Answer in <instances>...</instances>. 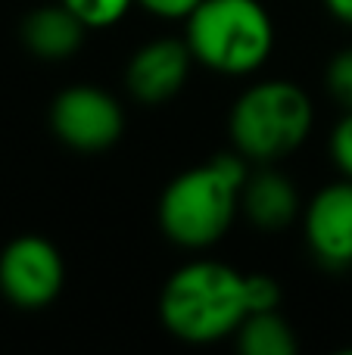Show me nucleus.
Returning <instances> with one entry per match:
<instances>
[{"instance_id":"nucleus-1","label":"nucleus","mask_w":352,"mask_h":355,"mask_svg":"<svg viewBox=\"0 0 352 355\" xmlns=\"http://www.w3.org/2000/svg\"><path fill=\"white\" fill-rule=\"evenodd\" d=\"M247 162L240 153H222L206 166L178 175L159 200V227L187 250L212 246L228 234L240 206Z\"/></svg>"},{"instance_id":"nucleus-2","label":"nucleus","mask_w":352,"mask_h":355,"mask_svg":"<svg viewBox=\"0 0 352 355\" xmlns=\"http://www.w3.org/2000/svg\"><path fill=\"white\" fill-rule=\"evenodd\" d=\"M249 315L247 275L222 262H191L166 281L159 318L184 343H215Z\"/></svg>"},{"instance_id":"nucleus-3","label":"nucleus","mask_w":352,"mask_h":355,"mask_svg":"<svg viewBox=\"0 0 352 355\" xmlns=\"http://www.w3.org/2000/svg\"><path fill=\"white\" fill-rule=\"evenodd\" d=\"M193 60L225 75H249L274 47V25L259 0H203L187 16Z\"/></svg>"},{"instance_id":"nucleus-4","label":"nucleus","mask_w":352,"mask_h":355,"mask_svg":"<svg viewBox=\"0 0 352 355\" xmlns=\"http://www.w3.org/2000/svg\"><path fill=\"white\" fill-rule=\"evenodd\" d=\"M312 122L309 94L290 81H262L243 91L231 110V141L243 159L274 162L303 147Z\"/></svg>"},{"instance_id":"nucleus-5","label":"nucleus","mask_w":352,"mask_h":355,"mask_svg":"<svg viewBox=\"0 0 352 355\" xmlns=\"http://www.w3.org/2000/svg\"><path fill=\"white\" fill-rule=\"evenodd\" d=\"M50 125L66 147L81 150V153H97L122 137L125 116L112 94L91 85H75L53 100Z\"/></svg>"},{"instance_id":"nucleus-6","label":"nucleus","mask_w":352,"mask_h":355,"mask_svg":"<svg viewBox=\"0 0 352 355\" xmlns=\"http://www.w3.org/2000/svg\"><path fill=\"white\" fill-rule=\"evenodd\" d=\"M62 259L44 237L25 234L0 252V293L16 309H44L62 290Z\"/></svg>"},{"instance_id":"nucleus-7","label":"nucleus","mask_w":352,"mask_h":355,"mask_svg":"<svg viewBox=\"0 0 352 355\" xmlns=\"http://www.w3.org/2000/svg\"><path fill=\"white\" fill-rule=\"evenodd\" d=\"M306 240L328 268L352 265V178L318 190L306 209Z\"/></svg>"},{"instance_id":"nucleus-8","label":"nucleus","mask_w":352,"mask_h":355,"mask_svg":"<svg viewBox=\"0 0 352 355\" xmlns=\"http://www.w3.org/2000/svg\"><path fill=\"white\" fill-rule=\"evenodd\" d=\"M191 47L187 41H150L131 56L128 69H125V85H128L131 97L141 100L147 106L166 103L184 87L187 75H191Z\"/></svg>"},{"instance_id":"nucleus-9","label":"nucleus","mask_w":352,"mask_h":355,"mask_svg":"<svg viewBox=\"0 0 352 355\" xmlns=\"http://www.w3.org/2000/svg\"><path fill=\"white\" fill-rule=\"evenodd\" d=\"M87 25L69 10L66 3H47L37 6L22 22V41L37 60H66L85 41Z\"/></svg>"},{"instance_id":"nucleus-10","label":"nucleus","mask_w":352,"mask_h":355,"mask_svg":"<svg viewBox=\"0 0 352 355\" xmlns=\"http://www.w3.org/2000/svg\"><path fill=\"white\" fill-rule=\"evenodd\" d=\"M240 206L247 209L249 221L256 227H262V231H284L299 215V193L290 184V178L265 168V172L247 178Z\"/></svg>"},{"instance_id":"nucleus-11","label":"nucleus","mask_w":352,"mask_h":355,"mask_svg":"<svg viewBox=\"0 0 352 355\" xmlns=\"http://www.w3.org/2000/svg\"><path fill=\"white\" fill-rule=\"evenodd\" d=\"M237 346L243 355H293L297 337L278 315V309H268V312H249L243 318V324L237 327Z\"/></svg>"},{"instance_id":"nucleus-12","label":"nucleus","mask_w":352,"mask_h":355,"mask_svg":"<svg viewBox=\"0 0 352 355\" xmlns=\"http://www.w3.org/2000/svg\"><path fill=\"white\" fill-rule=\"evenodd\" d=\"M60 3H66L87 28H109L131 10L134 0H60Z\"/></svg>"},{"instance_id":"nucleus-13","label":"nucleus","mask_w":352,"mask_h":355,"mask_svg":"<svg viewBox=\"0 0 352 355\" xmlns=\"http://www.w3.org/2000/svg\"><path fill=\"white\" fill-rule=\"evenodd\" d=\"M328 91L343 110H352V47L340 50L328 66Z\"/></svg>"},{"instance_id":"nucleus-14","label":"nucleus","mask_w":352,"mask_h":355,"mask_svg":"<svg viewBox=\"0 0 352 355\" xmlns=\"http://www.w3.org/2000/svg\"><path fill=\"white\" fill-rule=\"evenodd\" d=\"M247 302H249V312L278 309V302H281L278 281L268 275H247Z\"/></svg>"},{"instance_id":"nucleus-15","label":"nucleus","mask_w":352,"mask_h":355,"mask_svg":"<svg viewBox=\"0 0 352 355\" xmlns=\"http://www.w3.org/2000/svg\"><path fill=\"white\" fill-rule=\"evenodd\" d=\"M331 153H334V162L346 178H352V110L340 119V125L331 135Z\"/></svg>"},{"instance_id":"nucleus-16","label":"nucleus","mask_w":352,"mask_h":355,"mask_svg":"<svg viewBox=\"0 0 352 355\" xmlns=\"http://www.w3.org/2000/svg\"><path fill=\"white\" fill-rule=\"evenodd\" d=\"M137 3L162 19H187L203 0H137Z\"/></svg>"},{"instance_id":"nucleus-17","label":"nucleus","mask_w":352,"mask_h":355,"mask_svg":"<svg viewBox=\"0 0 352 355\" xmlns=\"http://www.w3.org/2000/svg\"><path fill=\"white\" fill-rule=\"evenodd\" d=\"M324 3H328V10L334 12L340 22L352 25V0H324Z\"/></svg>"}]
</instances>
